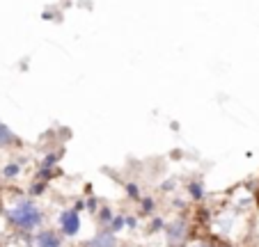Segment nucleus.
<instances>
[{
  "mask_svg": "<svg viewBox=\"0 0 259 247\" xmlns=\"http://www.w3.org/2000/svg\"><path fill=\"white\" fill-rule=\"evenodd\" d=\"M200 247H204V245H200Z\"/></svg>",
  "mask_w": 259,
  "mask_h": 247,
  "instance_id": "8",
  "label": "nucleus"
},
{
  "mask_svg": "<svg viewBox=\"0 0 259 247\" xmlns=\"http://www.w3.org/2000/svg\"><path fill=\"white\" fill-rule=\"evenodd\" d=\"M14 142H19L16 135L5 126V124H0V144H14Z\"/></svg>",
  "mask_w": 259,
  "mask_h": 247,
  "instance_id": "5",
  "label": "nucleus"
},
{
  "mask_svg": "<svg viewBox=\"0 0 259 247\" xmlns=\"http://www.w3.org/2000/svg\"><path fill=\"white\" fill-rule=\"evenodd\" d=\"M37 245L39 247H60V238L53 231H41L37 236Z\"/></svg>",
  "mask_w": 259,
  "mask_h": 247,
  "instance_id": "3",
  "label": "nucleus"
},
{
  "mask_svg": "<svg viewBox=\"0 0 259 247\" xmlns=\"http://www.w3.org/2000/svg\"><path fill=\"white\" fill-rule=\"evenodd\" d=\"M60 222H62V231L67 233V236H76L80 229V218L76 211H67V213H62V218H60Z\"/></svg>",
  "mask_w": 259,
  "mask_h": 247,
  "instance_id": "2",
  "label": "nucleus"
},
{
  "mask_svg": "<svg viewBox=\"0 0 259 247\" xmlns=\"http://www.w3.org/2000/svg\"><path fill=\"white\" fill-rule=\"evenodd\" d=\"M16 170H19L16 165H10V167H7V172H5V174H7V176H14V174H16Z\"/></svg>",
  "mask_w": 259,
  "mask_h": 247,
  "instance_id": "6",
  "label": "nucleus"
},
{
  "mask_svg": "<svg viewBox=\"0 0 259 247\" xmlns=\"http://www.w3.org/2000/svg\"><path fill=\"white\" fill-rule=\"evenodd\" d=\"M90 247H115V238H113V233H108V231L99 233V236L94 238L92 242H90Z\"/></svg>",
  "mask_w": 259,
  "mask_h": 247,
  "instance_id": "4",
  "label": "nucleus"
},
{
  "mask_svg": "<svg viewBox=\"0 0 259 247\" xmlns=\"http://www.w3.org/2000/svg\"><path fill=\"white\" fill-rule=\"evenodd\" d=\"M10 218H12V222L23 227V229H32L41 222V213L34 209L32 204H19V206L10 213Z\"/></svg>",
  "mask_w": 259,
  "mask_h": 247,
  "instance_id": "1",
  "label": "nucleus"
},
{
  "mask_svg": "<svg viewBox=\"0 0 259 247\" xmlns=\"http://www.w3.org/2000/svg\"><path fill=\"white\" fill-rule=\"evenodd\" d=\"M122 222H124L122 218H117V220H115V231H117V229H122Z\"/></svg>",
  "mask_w": 259,
  "mask_h": 247,
  "instance_id": "7",
  "label": "nucleus"
}]
</instances>
